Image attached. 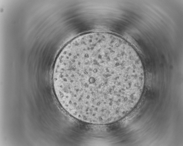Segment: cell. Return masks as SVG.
<instances>
[{
	"label": "cell",
	"instance_id": "obj_1",
	"mask_svg": "<svg viewBox=\"0 0 183 146\" xmlns=\"http://www.w3.org/2000/svg\"><path fill=\"white\" fill-rule=\"evenodd\" d=\"M136 69L122 40L93 36L60 53L54 77L60 93L79 103L108 104L131 89Z\"/></svg>",
	"mask_w": 183,
	"mask_h": 146
}]
</instances>
